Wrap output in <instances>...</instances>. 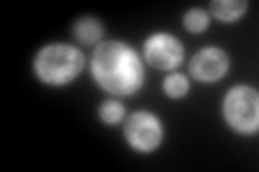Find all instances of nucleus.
<instances>
[{"mask_svg": "<svg viewBox=\"0 0 259 172\" xmlns=\"http://www.w3.org/2000/svg\"><path fill=\"white\" fill-rule=\"evenodd\" d=\"M223 117L238 134H255L259 129V93L246 84L229 88L223 99Z\"/></svg>", "mask_w": 259, "mask_h": 172, "instance_id": "obj_3", "label": "nucleus"}, {"mask_svg": "<svg viewBox=\"0 0 259 172\" xmlns=\"http://www.w3.org/2000/svg\"><path fill=\"white\" fill-rule=\"evenodd\" d=\"M227 69H229V56L216 45L203 47L190 59V73L201 82L221 80Z\"/></svg>", "mask_w": 259, "mask_h": 172, "instance_id": "obj_6", "label": "nucleus"}, {"mask_svg": "<svg viewBox=\"0 0 259 172\" xmlns=\"http://www.w3.org/2000/svg\"><path fill=\"white\" fill-rule=\"evenodd\" d=\"M97 114H100V119L106 123V125H117V123H121L125 119V108H123V103H121V101L108 99V101H104L100 105Z\"/></svg>", "mask_w": 259, "mask_h": 172, "instance_id": "obj_10", "label": "nucleus"}, {"mask_svg": "<svg viewBox=\"0 0 259 172\" xmlns=\"http://www.w3.org/2000/svg\"><path fill=\"white\" fill-rule=\"evenodd\" d=\"M207 24H209V13L205 9L194 7V9H188L184 13V26H186V30L201 32V30L207 28Z\"/></svg>", "mask_w": 259, "mask_h": 172, "instance_id": "obj_11", "label": "nucleus"}, {"mask_svg": "<svg viewBox=\"0 0 259 172\" xmlns=\"http://www.w3.org/2000/svg\"><path fill=\"white\" fill-rule=\"evenodd\" d=\"M123 134L132 149L141 151V153H149L162 144L164 127H162V121L153 112L139 110V112L130 114Z\"/></svg>", "mask_w": 259, "mask_h": 172, "instance_id": "obj_4", "label": "nucleus"}, {"mask_svg": "<svg viewBox=\"0 0 259 172\" xmlns=\"http://www.w3.org/2000/svg\"><path fill=\"white\" fill-rule=\"evenodd\" d=\"M91 73L104 91L112 95H134L145 82V65L132 45L106 39L95 45Z\"/></svg>", "mask_w": 259, "mask_h": 172, "instance_id": "obj_1", "label": "nucleus"}, {"mask_svg": "<svg viewBox=\"0 0 259 172\" xmlns=\"http://www.w3.org/2000/svg\"><path fill=\"white\" fill-rule=\"evenodd\" d=\"M84 67V56L69 43H48L32 61L35 76L50 86H65L78 78Z\"/></svg>", "mask_w": 259, "mask_h": 172, "instance_id": "obj_2", "label": "nucleus"}, {"mask_svg": "<svg viewBox=\"0 0 259 172\" xmlns=\"http://www.w3.org/2000/svg\"><path fill=\"white\" fill-rule=\"evenodd\" d=\"M143 54L156 69H175L184 61V45L171 32H153L145 39Z\"/></svg>", "mask_w": 259, "mask_h": 172, "instance_id": "obj_5", "label": "nucleus"}, {"mask_svg": "<svg viewBox=\"0 0 259 172\" xmlns=\"http://www.w3.org/2000/svg\"><path fill=\"white\" fill-rule=\"evenodd\" d=\"M162 88H164V93L168 97H173V99H180V97H184L186 93H188L190 88V82L188 78L184 76V73H168V76L164 78V82H162Z\"/></svg>", "mask_w": 259, "mask_h": 172, "instance_id": "obj_9", "label": "nucleus"}, {"mask_svg": "<svg viewBox=\"0 0 259 172\" xmlns=\"http://www.w3.org/2000/svg\"><path fill=\"white\" fill-rule=\"evenodd\" d=\"M74 35H76L80 41H82V43L93 45V43H97V41L102 39L104 26H102V22L97 20V18L84 15V18L76 20V24H74Z\"/></svg>", "mask_w": 259, "mask_h": 172, "instance_id": "obj_8", "label": "nucleus"}, {"mask_svg": "<svg viewBox=\"0 0 259 172\" xmlns=\"http://www.w3.org/2000/svg\"><path fill=\"white\" fill-rule=\"evenodd\" d=\"M246 0H212V5H209V13L221 22H236L246 13Z\"/></svg>", "mask_w": 259, "mask_h": 172, "instance_id": "obj_7", "label": "nucleus"}]
</instances>
